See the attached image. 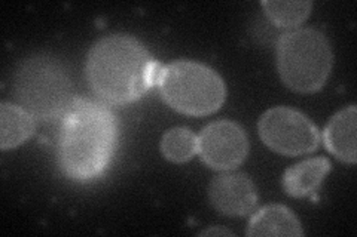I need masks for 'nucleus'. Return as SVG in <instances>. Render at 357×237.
<instances>
[{"label": "nucleus", "mask_w": 357, "mask_h": 237, "mask_svg": "<svg viewBox=\"0 0 357 237\" xmlns=\"http://www.w3.org/2000/svg\"><path fill=\"white\" fill-rule=\"evenodd\" d=\"M208 197L216 211L229 217L248 215L258 202L252 179L243 174H223L216 177L210 183Z\"/></svg>", "instance_id": "8"}, {"label": "nucleus", "mask_w": 357, "mask_h": 237, "mask_svg": "<svg viewBox=\"0 0 357 237\" xmlns=\"http://www.w3.org/2000/svg\"><path fill=\"white\" fill-rule=\"evenodd\" d=\"M161 150L167 159L174 163H183L192 159L198 152V138L186 128H174L164 135Z\"/></svg>", "instance_id": "13"}, {"label": "nucleus", "mask_w": 357, "mask_h": 237, "mask_svg": "<svg viewBox=\"0 0 357 237\" xmlns=\"http://www.w3.org/2000/svg\"><path fill=\"white\" fill-rule=\"evenodd\" d=\"M204 234H229V231H220V230H210V231H206Z\"/></svg>", "instance_id": "15"}, {"label": "nucleus", "mask_w": 357, "mask_h": 237, "mask_svg": "<svg viewBox=\"0 0 357 237\" xmlns=\"http://www.w3.org/2000/svg\"><path fill=\"white\" fill-rule=\"evenodd\" d=\"M20 107L38 119H54L72 106L73 83L64 64L50 55L22 60L14 76Z\"/></svg>", "instance_id": "3"}, {"label": "nucleus", "mask_w": 357, "mask_h": 237, "mask_svg": "<svg viewBox=\"0 0 357 237\" xmlns=\"http://www.w3.org/2000/svg\"><path fill=\"white\" fill-rule=\"evenodd\" d=\"M268 17L280 27H294L303 22L311 10V2H264Z\"/></svg>", "instance_id": "14"}, {"label": "nucleus", "mask_w": 357, "mask_h": 237, "mask_svg": "<svg viewBox=\"0 0 357 237\" xmlns=\"http://www.w3.org/2000/svg\"><path fill=\"white\" fill-rule=\"evenodd\" d=\"M333 55L323 33L301 28L278 40L277 64L283 82L296 92H316L326 83Z\"/></svg>", "instance_id": "4"}, {"label": "nucleus", "mask_w": 357, "mask_h": 237, "mask_svg": "<svg viewBox=\"0 0 357 237\" xmlns=\"http://www.w3.org/2000/svg\"><path fill=\"white\" fill-rule=\"evenodd\" d=\"M331 169L326 157H314L289 167L283 175L286 193L294 197H303L312 193L325 179Z\"/></svg>", "instance_id": "11"}, {"label": "nucleus", "mask_w": 357, "mask_h": 237, "mask_svg": "<svg viewBox=\"0 0 357 237\" xmlns=\"http://www.w3.org/2000/svg\"><path fill=\"white\" fill-rule=\"evenodd\" d=\"M33 129H35L33 116L24 108L9 103H3L0 107V147L3 150L14 149L27 141Z\"/></svg>", "instance_id": "12"}, {"label": "nucleus", "mask_w": 357, "mask_h": 237, "mask_svg": "<svg viewBox=\"0 0 357 237\" xmlns=\"http://www.w3.org/2000/svg\"><path fill=\"white\" fill-rule=\"evenodd\" d=\"M164 67L132 36L110 35L88 54L86 77L93 91L110 104L136 101L158 83Z\"/></svg>", "instance_id": "1"}, {"label": "nucleus", "mask_w": 357, "mask_h": 237, "mask_svg": "<svg viewBox=\"0 0 357 237\" xmlns=\"http://www.w3.org/2000/svg\"><path fill=\"white\" fill-rule=\"evenodd\" d=\"M116 120L103 104L73 101L66 111L59 141L63 172L76 181L102 175L116 144Z\"/></svg>", "instance_id": "2"}, {"label": "nucleus", "mask_w": 357, "mask_h": 237, "mask_svg": "<svg viewBox=\"0 0 357 237\" xmlns=\"http://www.w3.org/2000/svg\"><path fill=\"white\" fill-rule=\"evenodd\" d=\"M158 85L167 104L191 116L211 115L227 97L220 76L195 61H176L164 67Z\"/></svg>", "instance_id": "5"}, {"label": "nucleus", "mask_w": 357, "mask_h": 237, "mask_svg": "<svg viewBox=\"0 0 357 237\" xmlns=\"http://www.w3.org/2000/svg\"><path fill=\"white\" fill-rule=\"evenodd\" d=\"M262 141L277 153L298 156L317 149L320 135L312 122L303 113L289 107H274L259 120Z\"/></svg>", "instance_id": "6"}, {"label": "nucleus", "mask_w": 357, "mask_h": 237, "mask_svg": "<svg viewBox=\"0 0 357 237\" xmlns=\"http://www.w3.org/2000/svg\"><path fill=\"white\" fill-rule=\"evenodd\" d=\"M249 236H303L301 222L283 205H266L249 221Z\"/></svg>", "instance_id": "10"}, {"label": "nucleus", "mask_w": 357, "mask_h": 237, "mask_svg": "<svg viewBox=\"0 0 357 237\" xmlns=\"http://www.w3.org/2000/svg\"><path fill=\"white\" fill-rule=\"evenodd\" d=\"M198 152L210 167L234 169L248 156L249 142L243 128L236 122L218 120L201 132Z\"/></svg>", "instance_id": "7"}, {"label": "nucleus", "mask_w": 357, "mask_h": 237, "mask_svg": "<svg viewBox=\"0 0 357 237\" xmlns=\"http://www.w3.org/2000/svg\"><path fill=\"white\" fill-rule=\"evenodd\" d=\"M356 107L350 106L335 115L325 129V144L338 159L356 163Z\"/></svg>", "instance_id": "9"}]
</instances>
